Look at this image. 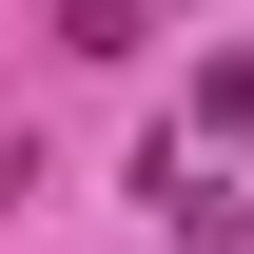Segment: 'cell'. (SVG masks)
I'll use <instances>...</instances> for the list:
<instances>
[{
    "label": "cell",
    "mask_w": 254,
    "mask_h": 254,
    "mask_svg": "<svg viewBox=\"0 0 254 254\" xmlns=\"http://www.w3.org/2000/svg\"><path fill=\"white\" fill-rule=\"evenodd\" d=\"M137 195H157V235H195V254L254 235V176H195V137H157V157H137Z\"/></svg>",
    "instance_id": "6da1fadb"
}]
</instances>
